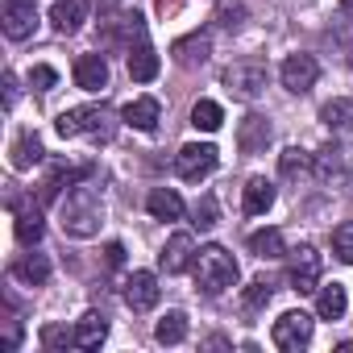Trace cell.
<instances>
[{
	"instance_id": "1",
	"label": "cell",
	"mask_w": 353,
	"mask_h": 353,
	"mask_svg": "<svg viewBox=\"0 0 353 353\" xmlns=\"http://www.w3.org/2000/svg\"><path fill=\"white\" fill-rule=\"evenodd\" d=\"M196 283L204 287V295H225L229 287H237V262L225 245H204L196 254Z\"/></svg>"
},
{
	"instance_id": "2",
	"label": "cell",
	"mask_w": 353,
	"mask_h": 353,
	"mask_svg": "<svg viewBox=\"0 0 353 353\" xmlns=\"http://www.w3.org/2000/svg\"><path fill=\"white\" fill-rule=\"evenodd\" d=\"M59 225L71 237H92L100 229V200H96V192L92 188H71L63 208H59Z\"/></svg>"
},
{
	"instance_id": "3",
	"label": "cell",
	"mask_w": 353,
	"mask_h": 353,
	"mask_svg": "<svg viewBox=\"0 0 353 353\" xmlns=\"http://www.w3.org/2000/svg\"><path fill=\"white\" fill-rule=\"evenodd\" d=\"M54 129H59V137H83V133H92V137H108V133H112V112H108L104 104L67 108V112L54 121Z\"/></svg>"
},
{
	"instance_id": "4",
	"label": "cell",
	"mask_w": 353,
	"mask_h": 353,
	"mask_svg": "<svg viewBox=\"0 0 353 353\" xmlns=\"http://www.w3.org/2000/svg\"><path fill=\"white\" fill-rule=\"evenodd\" d=\"M216 162H221V150L212 141H192V145H183L179 154H174V174L188 179V183H200L204 174L216 170Z\"/></svg>"
},
{
	"instance_id": "5",
	"label": "cell",
	"mask_w": 353,
	"mask_h": 353,
	"mask_svg": "<svg viewBox=\"0 0 353 353\" xmlns=\"http://www.w3.org/2000/svg\"><path fill=\"white\" fill-rule=\"evenodd\" d=\"M225 88L237 100H258L266 88V63L262 59H237L233 67H225Z\"/></svg>"
},
{
	"instance_id": "6",
	"label": "cell",
	"mask_w": 353,
	"mask_h": 353,
	"mask_svg": "<svg viewBox=\"0 0 353 353\" xmlns=\"http://www.w3.org/2000/svg\"><path fill=\"white\" fill-rule=\"evenodd\" d=\"M145 38V21L141 13H112L108 21H100V42L108 50H133V42Z\"/></svg>"
},
{
	"instance_id": "7",
	"label": "cell",
	"mask_w": 353,
	"mask_h": 353,
	"mask_svg": "<svg viewBox=\"0 0 353 353\" xmlns=\"http://www.w3.org/2000/svg\"><path fill=\"white\" fill-rule=\"evenodd\" d=\"M270 341H274V349H283V353L307 349V341H312V316H307V312H283V316L274 320V328H270Z\"/></svg>"
},
{
	"instance_id": "8",
	"label": "cell",
	"mask_w": 353,
	"mask_h": 353,
	"mask_svg": "<svg viewBox=\"0 0 353 353\" xmlns=\"http://www.w3.org/2000/svg\"><path fill=\"white\" fill-rule=\"evenodd\" d=\"M320 270H324V262H320V254H316L312 245L291 250V262H287V283H291L295 291H316V287H320Z\"/></svg>"
},
{
	"instance_id": "9",
	"label": "cell",
	"mask_w": 353,
	"mask_h": 353,
	"mask_svg": "<svg viewBox=\"0 0 353 353\" xmlns=\"http://www.w3.org/2000/svg\"><path fill=\"white\" fill-rule=\"evenodd\" d=\"M0 26H5V38L26 42L38 30V0H5V17H0Z\"/></svg>"
},
{
	"instance_id": "10",
	"label": "cell",
	"mask_w": 353,
	"mask_h": 353,
	"mask_svg": "<svg viewBox=\"0 0 353 353\" xmlns=\"http://www.w3.org/2000/svg\"><path fill=\"white\" fill-rule=\"evenodd\" d=\"M316 79H320V67H316L312 54H291V59L283 63V88H287V92L303 96V92H312Z\"/></svg>"
},
{
	"instance_id": "11",
	"label": "cell",
	"mask_w": 353,
	"mask_h": 353,
	"mask_svg": "<svg viewBox=\"0 0 353 353\" xmlns=\"http://www.w3.org/2000/svg\"><path fill=\"white\" fill-rule=\"evenodd\" d=\"M158 295H162V287H158V279H154L150 270H133V274L125 279V303H129L133 312H150V307L158 303Z\"/></svg>"
},
{
	"instance_id": "12",
	"label": "cell",
	"mask_w": 353,
	"mask_h": 353,
	"mask_svg": "<svg viewBox=\"0 0 353 353\" xmlns=\"http://www.w3.org/2000/svg\"><path fill=\"white\" fill-rule=\"evenodd\" d=\"M196 241H192V233H174L166 245H162V254H158V262H162V270L166 274H183L192 262H196Z\"/></svg>"
},
{
	"instance_id": "13",
	"label": "cell",
	"mask_w": 353,
	"mask_h": 353,
	"mask_svg": "<svg viewBox=\"0 0 353 353\" xmlns=\"http://www.w3.org/2000/svg\"><path fill=\"white\" fill-rule=\"evenodd\" d=\"M121 117H125L129 129H137V133H154V129H158V117H162V104H158L154 96H137V100H129V104L121 108Z\"/></svg>"
},
{
	"instance_id": "14",
	"label": "cell",
	"mask_w": 353,
	"mask_h": 353,
	"mask_svg": "<svg viewBox=\"0 0 353 353\" xmlns=\"http://www.w3.org/2000/svg\"><path fill=\"white\" fill-rule=\"evenodd\" d=\"M266 145H270V121L258 117V112H250V117L237 125V150H241V154H262Z\"/></svg>"
},
{
	"instance_id": "15",
	"label": "cell",
	"mask_w": 353,
	"mask_h": 353,
	"mask_svg": "<svg viewBox=\"0 0 353 353\" xmlns=\"http://www.w3.org/2000/svg\"><path fill=\"white\" fill-rule=\"evenodd\" d=\"M83 21H88V0H54V9H50L54 34H79Z\"/></svg>"
},
{
	"instance_id": "16",
	"label": "cell",
	"mask_w": 353,
	"mask_h": 353,
	"mask_svg": "<svg viewBox=\"0 0 353 353\" xmlns=\"http://www.w3.org/2000/svg\"><path fill=\"white\" fill-rule=\"evenodd\" d=\"M75 83H79L83 92L108 88V63H104V54H79V59H75Z\"/></svg>"
},
{
	"instance_id": "17",
	"label": "cell",
	"mask_w": 353,
	"mask_h": 353,
	"mask_svg": "<svg viewBox=\"0 0 353 353\" xmlns=\"http://www.w3.org/2000/svg\"><path fill=\"white\" fill-rule=\"evenodd\" d=\"M270 204H274V183L262 179V174H254V179L245 183V196H241V212L245 216H262Z\"/></svg>"
},
{
	"instance_id": "18",
	"label": "cell",
	"mask_w": 353,
	"mask_h": 353,
	"mask_svg": "<svg viewBox=\"0 0 353 353\" xmlns=\"http://www.w3.org/2000/svg\"><path fill=\"white\" fill-rule=\"evenodd\" d=\"M13 212H17V225H13L17 229V241L21 245H38L42 241V229H46L42 225V208L38 204H13Z\"/></svg>"
},
{
	"instance_id": "19",
	"label": "cell",
	"mask_w": 353,
	"mask_h": 353,
	"mask_svg": "<svg viewBox=\"0 0 353 353\" xmlns=\"http://www.w3.org/2000/svg\"><path fill=\"white\" fill-rule=\"evenodd\" d=\"M145 208H150L154 221H179L183 216V200H179V192H170V188H154L145 196Z\"/></svg>"
},
{
	"instance_id": "20",
	"label": "cell",
	"mask_w": 353,
	"mask_h": 353,
	"mask_svg": "<svg viewBox=\"0 0 353 353\" xmlns=\"http://www.w3.org/2000/svg\"><path fill=\"white\" fill-rule=\"evenodd\" d=\"M154 75H158V54H154V46L137 42V46L129 50V79H137V83H150Z\"/></svg>"
},
{
	"instance_id": "21",
	"label": "cell",
	"mask_w": 353,
	"mask_h": 353,
	"mask_svg": "<svg viewBox=\"0 0 353 353\" xmlns=\"http://www.w3.org/2000/svg\"><path fill=\"white\" fill-rule=\"evenodd\" d=\"M250 254H254V258H262V262L283 258V254H287L283 233H279V229H258V233H250Z\"/></svg>"
},
{
	"instance_id": "22",
	"label": "cell",
	"mask_w": 353,
	"mask_h": 353,
	"mask_svg": "<svg viewBox=\"0 0 353 353\" xmlns=\"http://www.w3.org/2000/svg\"><path fill=\"white\" fill-rule=\"evenodd\" d=\"M345 307H349V295H345V287H341V283L320 287V295H316V316H320V320H341V316H345Z\"/></svg>"
},
{
	"instance_id": "23",
	"label": "cell",
	"mask_w": 353,
	"mask_h": 353,
	"mask_svg": "<svg viewBox=\"0 0 353 353\" xmlns=\"http://www.w3.org/2000/svg\"><path fill=\"white\" fill-rule=\"evenodd\" d=\"M108 336V320L100 312H88L75 328V349H100V341Z\"/></svg>"
},
{
	"instance_id": "24",
	"label": "cell",
	"mask_w": 353,
	"mask_h": 353,
	"mask_svg": "<svg viewBox=\"0 0 353 353\" xmlns=\"http://www.w3.org/2000/svg\"><path fill=\"white\" fill-rule=\"evenodd\" d=\"M170 54H174V63H179V67H200V63L208 59V38H204V34L179 38V42L170 46Z\"/></svg>"
},
{
	"instance_id": "25",
	"label": "cell",
	"mask_w": 353,
	"mask_h": 353,
	"mask_svg": "<svg viewBox=\"0 0 353 353\" xmlns=\"http://www.w3.org/2000/svg\"><path fill=\"white\" fill-rule=\"evenodd\" d=\"M13 274L21 283H30V287H42L50 279V262H46V254H26V258L13 262Z\"/></svg>"
},
{
	"instance_id": "26",
	"label": "cell",
	"mask_w": 353,
	"mask_h": 353,
	"mask_svg": "<svg viewBox=\"0 0 353 353\" xmlns=\"http://www.w3.org/2000/svg\"><path fill=\"white\" fill-rule=\"evenodd\" d=\"M42 141H38V133H21L17 141H13V166L17 170H30L34 162H42Z\"/></svg>"
},
{
	"instance_id": "27",
	"label": "cell",
	"mask_w": 353,
	"mask_h": 353,
	"mask_svg": "<svg viewBox=\"0 0 353 353\" xmlns=\"http://www.w3.org/2000/svg\"><path fill=\"white\" fill-rule=\"evenodd\" d=\"M154 336H158L162 345H179V341L188 336V316H183V312H166V316L158 320Z\"/></svg>"
},
{
	"instance_id": "28",
	"label": "cell",
	"mask_w": 353,
	"mask_h": 353,
	"mask_svg": "<svg viewBox=\"0 0 353 353\" xmlns=\"http://www.w3.org/2000/svg\"><path fill=\"white\" fill-rule=\"evenodd\" d=\"M192 125H196V129H204V133H216V129L225 125L221 104H216V100H200V104L192 108Z\"/></svg>"
},
{
	"instance_id": "29",
	"label": "cell",
	"mask_w": 353,
	"mask_h": 353,
	"mask_svg": "<svg viewBox=\"0 0 353 353\" xmlns=\"http://www.w3.org/2000/svg\"><path fill=\"white\" fill-rule=\"evenodd\" d=\"M270 295H274V283H270V279H254V283L245 287L241 303H245V312H258V307H266V303H270Z\"/></svg>"
},
{
	"instance_id": "30",
	"label": "cell",
	"mask_w": 353,
	"mask_h": 353,
	"mask_svg": "<svg viewBox=\"0 0 353 353\" xmlns=\"http://www.w3.org/2000/svg\"><path fill=\"white\" fill-rule=\"evenodd\" d=\"M332 254L353 266V221H345V225L332 229Z\"/></svg>"
},
{
	"instance_id": "31",
	"label": "cell",
	"mask_w": 353,
	"mask_h": 353,
	"mask_svg": "<svg viewBox=\"0 0 353 353\" xmlns=\"http://www.w3.org/2000/svg\"><path fill=\"white\" fill-rule=\"evenodd\" d=\"M324 125L328 129H345L349 125V117H353V100H332V104H324Z\"/></svg>"
},
{
	"instance_id": "32",
	"label": "cell",
	"mask_w": 353,
	"mask_h": 353,
	"mask_svg": "<svg viewBox=\"0 0 353 353\" xmlns=\"http://www.w3.org/2000/svg\"><path fill=\"white\" fill-rule=\"evenodd\" d=\"M42 345H46V349H71V345H75V332L63 328V324H46V328H42Z\"/></svg>"
},
{
	"instance_id": "33",
	"label": "cell",
	"mask_w": 353,
	"mask_h": 353,
	"mask_svg": "<svg viewBox=\"0 0 353 353\" xmlns=\"http://www.w3.org/2000/svg\"><path fill=\"white\" fill-rule=\"evenodd\" d=\"M279 166H283V174H287V179H295V174H303V170H307V154L291 145V150H283Z\"/></svg>"
},
{
	"instance_id": "34",
	"label": "cell",
	"mask_w": 353,
	"mask_h": 353,
	"mask_svg": "<svg viewBox=\"0 0 353 353\" xmlns=\"http://www.w3.org/2000/svg\"><path fill=\"white\" fill-rule=\"evenodd\" d=\"M196 225H200V229H212V225H216V200H212V196H204V200L196 204Z\"/></svg>"
},
{
	"instance_id": "35",
	"label": "cell",
	"mask_w": 353,
	"mask_h": 353,
	"mask_svg": "<svg viewBox=\"0 0 353 353\" xmlns=\"http://www.w3.org/2000/svg\"><path fill=\"white\" fill-rule=\"evenodd\" d=\"M54 79H59V75H54V67H34V71H30V83H34L38 92H50V88H54Z\"/></svg>"
},
{
	"instance_id": "36",
	"label": "cell",
	"mask_w": 353,
	"mask_h": 353,
	"mask_svg": "<svg viewBox=\"0 0 353 353\" xmlns=\"http://www.w3.org/2000/svg\"><path fill=\"white\" fill-rule=\"evenodd\" d=\"M241 17H245V9H241V5H233V9L225 5V9H221V26H229V30H237V26H241Z\"/></svg>"
},
{
	"instance_id": "37",
	"label": "cell",
	"mask_w": 353,
	"mask_h": 353,
	"mask_svg": "<svg viewBox=\"0 0 353 353\" xmlns=\"http://www.w3.org/2000/svg\"><path fill=\"white\" fill-rule=\"evenodd\" d=\"M104 262H108V266H121V262H125V245H121V241H108V245H104Z\"/></svg>"
},
{
	"instance_id": "38",
	"label": "cell",
	"mask_w": 353,
	"mask_h": 353,
	"mask_svg": "<svg viewBox=\"0 0 353 353\" xmlns=\"http://www.w3.org/2000/svg\"><path fill=\"white\" fill-rule=\"evenodd\" d=\"M13 100H17V75L9 71V75H5V104L13 108Z\"/></svg>"
},
{
	"instance_id": "39",
	"label": "cell",
	"mask_w": 353,
	"mask_h": 353,
	"mask_svg": "<svg viewBox=\"0 0 353 353\" xmlns=\"http://www.w3.org/2000/svg\"><path fill=\"white\" fill-rule=\"evenodd\" d=\"M341 5H345V9H353V0H341Z\"/></svg>"
}]
</instances>
